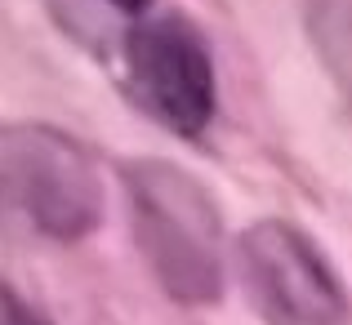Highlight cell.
Masks as SVG:
<instances>
[{
  "label": "cell",
  "mask_w": 352,
  "mask_h": 325,
  "mask_svg": "<svg viewBox=\"0 0 352 325\" xmlns=\"http://www.w3.org/2000/svg\"><path fill=\"white\" fill-rule=\"evenodd\" d=\"M129 236L165 299L214 308L228 290V232L219 201L192 170L161 156L120 161Z\"/></svg>",
  "instance_id": "1"
},
{
  "label": "cell",
  "mask_w": 352,
  "mask_h": 325,
  "mask_svg": "<svg viewBox=\"0 0 352 325\" xmlns=\"http://www.w3.org/2000/svg\"><path fill=\"white\" fill-rule=\"evenodd\" d=\"M0 223L45 245H76L103 223V179L80 138L54 125L0 129Z\"/></svg>",
  "instance_id": "2"
},
{
  "label": "cell",
  "mask_w": 352,
  "mask_h": 325,
  "mask_svg": "<svg viewBox=\"0 0 352 325\" xmlns=\"http://www.w3.org/2000/svg\"><path fill=\"white\" fill-rule=\"evenodd\" d=\"M125 94L174 138H201L219 116V71L210 41L183 14H138L125 32Z\"/></svg>",
  "instance_id": "3"
},
{
  "label": "cell",
  "mask_w": 352,
  "mask_h": 325,
  "mask_svg": "<svg viewBox=\"0 0 352 325\" xmlns=\"http://www.w3.org/2000/svg\"><path fill=\"white\" fill-rule=\"evenodd\" d=\"M241 267L272 321L348 325L352 299L326 249L290 218H258L241 236Z\"/></svg>",
  "instance_id": "4"
},
{
  "label": "cell",
  "mask_w": 352,
  "mask_h": 325,
  "mask_svg": "<svg viewBox=\"0 0 352 325\" xmlns=\"http://www.w3.org/2000/svg\"><path fill=\"white\" fill-rule=\"evenodd\" d=\"M303 36L321 71L352 103V0H303Z\"/></svg>",
  "instance_id": "5"
},
{
  "label": "cell",
  "mask_w": 352,
  "mask_h": 325,
  "mask_svg": "<svg viewBox=\"0 0 352 325\" xmlns=\"http://www.w3.org/2000/svg\"><path fill=\"white\" fill-rule=\"evenodd\" d=\"M0 325H50V321H45L41 312H36L32 303H27L23 294L0 276Z\"/></svg>",
  "instance_id": "6"
},
{
  "label": "cell",
  "mask_w": 352,
  "mask_h": 325,
  "mask_svg": "<svg viewBox=\"0 0 352 325\" xmlns=\"http://www.w3.org/2000/svg\"><path fill=\"white\" fill-rule=\"evenodd\" d=\"M107 5H112L116 14H129V18H138V14H147V9H152L156 0H107Z\"/></svg>",
  "instance_id": "7"
}]
</instances>
